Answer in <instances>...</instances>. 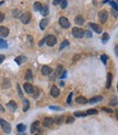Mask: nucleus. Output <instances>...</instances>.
I'll use <instances>...</instances> for the list:
<instances>
[{
  "label": "nucleus",
  "instance_id": "f257e3e1",
  "mask_svg": "<svg viewBox=\"0 0 118 135\" xmlns=\"http://www.w3.org/2000/svg\"><path fill=\"white\" fill-rule=\"evenodd\" d=\"M72 35L77 38H82L84 36V30L81 28H73L72 29Z\"/></svg>",
  "mask_w": 118,
  "mask_h": 135
},
{
  "label": "nucleus",
  "instance_id": "f03ea898",
  "mask_svg": "<svg viewBox=\"0 0 118 135\" xmlns=\"http://www.w3.org/2000/svg\"><path fill=\"white\" fill-rule=\"evenodd\" d=\"M0 125H1V128H2V130L5 131L6 133H8L9 134L10 132H11V125H10V123H8L7 121H5V120H0Z\"/></svg>",
  "mask_w": 118,
  "mask_h": 135
},
{
  "label": "nucleus",
  "instance_id": "7ed1b4c3",
  "mask_svg": "<svg viewBox=\"0 0 118 135\" xmlns=\"http://www.w3.org/2000/svg\"><path fill=\"white\" fill-rule=\"evenodd\" d=\"M98 18H99V21H101L102 23H105V22L107 21V19H108V13H107L105 10L99 11L98 12Z\"/></svg>",
  "mask_w": 118,
  "mask_h": 135
},
{
  "label": "nucleus",
  "instance_id": "20e7f679",
  "mask_svg": "<svg viewBox=\"0 0 118 135\" xmlns=\"http://www.w3.org/2000/svg\"><path fill=\"white\" fill-rule=\"evenodd\" d=\"M21 21H22V23L27 24L28 22L31 21V13H30V12H25V13H23L21 15Z\"/></svg>",
  "mask_w": 118,
  "mask_h": 135
},
{
  "label": "nucleus",
  "instance_id": "39448f33",
  "mask_svg": "<svg viewBox=\"0 0 118 135\" xmlns=\"http://www.w3.org/2000/svg\"><path fill=\"white\" fill-rule=\"evenodd\" d=\"M46 42H47V45L48 46H52L57 43V38L55 35H48L46 36Z\"/></svg>",
  "mask_w": 118,
  "mask_h": 135
},
{
  "label": "nucleus",
  "instance_id": "423d86ee",
  "mask_svg": "<svg viewBox=\"0 0 118 135\" xmlns=\"http://www.w3.org/2000/svg\"><path fill=\"white\" fill-rule=\"evenodd\" d=\"M59 23H60V25L62 26L64 29H67L70 26V23H69L68 19L65 17H60V19H59Z\"/></svg>",
  "mask_w": 118,
  "mask_h": 135
},
{
  "label": "nucleus",
  "instance_id": "0eeeda50",
  "mask_svg": "<svg viewBox=\"0 0 118 135\" xmlns=\"http://www.w3.org/2000/svg\"><path fill=\"white\" fill-rule=\"evenodd\" d=\"M89 28H91L94 32L96 33H102V28L98 25V24H95V23H89Z\"/></svg>",
  "mask_w": 118,
  "mask_h": 135
},
{
  "label": "nucleus",
  "instance_id": "6e6552de",
  "mask_svg": "<svg viewBox=\"0 0 118 135\" xmlns=\"http://www.w3.org/2000/svg\"><path fill=\"white\" fill-rule=\"evenodd\" d=\"M50 95H52V97L57 98L59 95H60V90H59L58 88L56 87V86H52V89H50Z\"/></svg>",
  "mask_w": 118,
  "mask_h": 135
},
{
  "label": "nucleus",
  "instance_id": "1a4fd4ad",
  "mask_svg": "<svg viewBox=\"0 0 118 135\" xmlns=\"http://www.w3.org/2000/svg\"><path fill=\"white\" fill-rule=\"evenodd\" d=\"M9 29L6 28V26H0V36L6 38V36L9 35Z\"/></svg>",
  "mask_w": 118,
  "mask_h": 135
},
{
  "label": "nucleus",
  "instance_id": "9d476101",
  "mask_svg": "<svg viewBox=\"0 0 118 135\" xmlns=\"http://www.w3.org/2000/svg\"><path fill=\"white\" fill-rule=\"evenodd\" d=\"M52 123H54V119L52 118H45L44 121H43V124L45 126H47V128H50L52 125Z\"/></svg>",
  "mask_w": 118,
  "mask_h": 135
},
{
  "label": "nucleus",
  "instance_id": "9b49d317",
  "mask_svg": "<svg viewBox=\"0 0 118 135\" xmlns=\"http://www.w3.org/2000/svg\"><path fill=\"white\" fill-rule=\"evenodd\" d=\"M24 90H25L27 93H32L34 91V88H33V86H32L31 83L26 82V83H24Z\"/></svg>",
  "mask_w": 118,
  "mask_h": 135
},
{
  "label": "nucleus",
  "instance_id": "f8f14e48",
  "mask_svg": "<svg viewBox=\"0 0 118 135\" xmlns=\"http://www.w3.org/2000/svg\"><path fill=\"white\" fill-rule=\"evenodd\" d=\"M52 68H50L49 66H43L42 67V74L43 75H46V76H47V75H49V74H52Z\"/></svg>",
  "mask_w": 118,
  "mask_h": 135
},
{
  "label": "nucleus",
  "instance_id": "ddd939ff",
  "mask_svg": "<svg viewBox=\"0 0 118 135\" xmlns=\"http://www.w3.org/2000/svg\"><path fill=\"white\" fill-rule=\"evenodd\" d=\"M40 13H42L43 17H46L49 13V9H48V6H42V9H40Z\"/></svg>",
  "mask_w": 118,
  "mask_h": 135
},
{
  "label": "nucleus",
  "instance_id": "4468645a",
  "mask_svg": "<svg viewBox=\"0 0 118 135\" xmlns=\"http://www.w3.org/2000/svg\"><path fill=\"white\" fill-rule=\"evenodd\" d=\"M8 109H10V111H15V109H17V103L14 101H10L9 103H8Z\"/></svg>",
  "mask_w": 118,
  "mask_h": 135
},
{
  "label": "nucleus",
  "instance_id": "2eb2a0df",
  "mask_svg": "<svg viewBox=\"0 0 118 135\" xmlns=\"http://www.w3.org/2000/svg\"><path fill=\"white\" fill-rule=\"evenodd\" d=\"M102 100H103V97L97 96V97H94V98H92V99H90V100H89V102H90L91 104H93V103H96V102L102 101Z\"/></svg>",
  "mask_w": 118,
  "mask_h": 135
},
{
  "label": "nucleus",
  "instance_id": "dca6fc26",
  "mask_svg": "<svg viewBox=\"0 0 118 135\" xmlns=\"http://www.w3.org/2000/svg\"><path fill=\"white\" fill-rule=\"evenodd\" d=\"M14 60H15V63H17L18 65H21L22 63L26 60V57H25V56H18L17 58L14 59Z\"/></svg>",
  "mask_w": 118,
  "mask_h": 135
},
{
  "label": "nucleus",
  "instance_id": "f3484780",
  "mask_svg": "<svg viewBox=\"0 0 118 135\" xmlns=\"http://www.w3.org/2000/svg\"><path fill=\"white\" fill-rule=\"evenodd\" d=\"M74 22H76L77 24H79V25H82V24L84 23V19H83L81 15H78V17H76V19H74Z\"/></svg>",
  "mask_w": 118,
  "mask_h": 135
},
{
  "label": "nucleus",
  "instance_id": "a211bd4d",
  "mask_svg": "<svg viewBox=\"0 0 118 135\" xmlns=\"http://www.w3.org/2000/svg\"><path fill=\"white\" fill-rule=\"evenodd\" d=\"M111 78H113V76H111V74L108 73L107 74V82H106V88H111Z\"/></svg>",
  "mask_w": 118,
  "mask_h": 135
},
{
  "label": "nucleus",
  "instance_id": "6ab92c4d",
  "mask_svg": "<svg viewBox=\"0 0 118 135\" xmlns=\"http://www.w3.org/2000/svg\"><path fill=\"white\" fill-rule=\"evenodd\" d=\"M47 24H48V20L47 19H43L42 21H40V23H39V28L42 29V30H44Z\"/></svg>",
  "mask_w": 118,
  "mask_h": 135
},
{
  "label": "nucleus",
  "instance_id": "aec40b11",
  "mask_svg": "<svg viewBox=\"0 0 118 135\" xmlns=\"http://www.w3.org/2000/svg\"><path fill=\"white\" fill-rule=\"evenodd\" d=\"M28 108H30V102H28V100L24 99L23 100V110L24 111H27Z\"/></svg>",
  "mask_w": 118,
  "mask_h": 135
},
{
  "label": "nucleus",
  "instance_id": "412c9836",
  "mask_svg": "<svg viewBox=\"0 0 118 135\" xmlns=\"http://www.w3.org/2000/svg\"><path fill=\"white\" fill-rule=\"evenodd\" d=\"M32 78H33V76H32L31 69H27V70H26V74H25V79L26 80H31Z\"/></svg>",
  "mask_w": 118,
  "mask_h": 135
},
{
  "label": "nucleus",
  "instance_id": "4be33fe9",
  "mask_svg": "<svg viewBox=\"0 0 118 135\" xmlns=\"http://www.w3.org/2000/svg\"><path fill=\"white\" fill-rule=\"evenodd\" d=\"M77 102H78L79 104H85L86 103V99H85L84 97H78L77 98Z\"/></svg>",
  "mask_w": 118,
  "mask_h": 135
},
{
  "label": "nucleus",
  "instance_id": "5701e85b",
  "mask_svg": "<svg viewBox=\"0 0 118 135\" xmlns=\"http://www.w3.org/2000/svg\"><path fill=\"white\" fill-rule=\"evenodd\" d=\"M38 125H39V122H38V121L34 122V123L32 124V128H31V132H32V133H34V131H36V130H37Z\"/></svg>",
  "mask_w": 118,
  "mask_h": 135
},
{
  "label": "nucleus",
  "instance_id": "b1692460",
  "mask_svg": "<svg viewBox=\"0 0 118 135\" xmlns=\"http://www.w3.org/2000/svg\"><path fill=\"white\" fill-rule=\"evenodd\" d=\"M34 10H35V11H40V9H42V5H40V2H35L34 3Z\"/></svg>",
  "mask_w": 118,
  "mask_h": 135
},
{
  "label": "nucleus",
  "instance_id": "393cba45",
  "mask_svg": "<svg viewBox=\"0 0 118 135\" xmlns=\"http://www.w3.org/2000/svg\"><path fill=\"white\" fill-rule=\"evenodd\" d=\"M7 47H8V43L5 40L0 38V48H7Z\"/></svg>",
  "mask_w": 118,
  "mask_h": 135
},
{
  "label": "nucleus",
  "instance_id": "a878e982",
  "mask_svg": "<svg viewBox=\"0 0 118 135\" xmlns=\"http://www.w3.org/2000/svg\"><path fill=\"white\" fill-rule=\"evenodd\" d=\"M25 128L26 126L24 125V124H22V123H20L19 125L17 126V130L19 131V132H23V131H25Z\"/></svg>",
  "mask_w": 118,
  "mask_h": 135
},
{
  "label": "nucleus",
  "instance_id": "bb28decb",
  "mask_svg": "<svg viewBox=\"0 0 118 135\" xmlns=\"http://www.w3.org/2000/svg\"><path fill=\"white\" fill-rule=\"evenodd\" d=\"M68 45H69V42H68V41H64V42H62L61 43V44H60V47H59V50H60V51H61V50H64V48L65 47H66V46H68Z\"/></svg>",
  "mask_w": 118,
  "mask_h": 135
},
{
  "label": "nucleus",
  "instance_id": "cd10ccee",
  "mask_svg": "<svg viewBox=\"0 0 118 135\" xmlns=\"http://www.w3.org/2000/svg\"><path fill=\"white\" fill-rule=\"evenodd\" d=\"M61 70H62V67L59 65V66H57V68H56V71H55V75L56 76H59L60 75V73H61Z\"/></svg>",
  "mask_w": 118,
  "mask_h": 135
},
{
  "label": "nucleus",
  "instance_id": "c85d7f7f",
  "mask_svg": "<svg viewBox=\"0 0 118 135\" xmlns=\"http://www.w3.org/2000/svg\"><path fill=\"white\" fill-rule=\"evenodd\" d=\"M108 38H109V35L107 33H104V35H103V38H102V42L103 43H106L107 41H108Z\"/></svg>",
  "mask_w": 118,
  "mask_h": 135
},
{
  "label": "nucleus",
  "instance_id": "c756f323",
  "mask_svg": "<svg viewBox=\"0 0 118 135\" xmlns=\"http://www.w3.org/2000/svg\"><path fill=\"white\" fill-rule=\"evenodd\" d=\"M85 113H86V115H90V114H96L97 113V110L91 109V110H89V111H86Z\"/></svg>",
  "mask_w": 118,
  "mask_h": 135
},
{
  "label": "nucleus",
  "instance_id": "7c9ffc66",
  "mask_svg": "<svg viewBox=\"0 0 118 135\" xmlns=\"http://www.w3.org/2000/svg\"><path fill=\"white\" fill-rule=\"evenodd\" d=\"M86 115V113L85 112H74V116H85Z\"/></svg>",
  "mask_w": 118,
  "mask_h": 135
},
{
  "label": "nucleus",
  "instance_id": "2f4dec72",
  "mask_svg": "<svg viewBox=\"0 0 118 135\" xmlns=\"http://www.w3.org/2000/svg\"><path fill=\"white\" fill-rule=\"evenodd\" d=\"M111 7L114 8V10L117 11V2H116V1H111Z\"/></svg>",
  "mask_w": 118,
  "mask_h": 135
},
{
  "label": "nucleus",
  "instance_id": "473e14b6",
  "mask_svg": "<svg viewBox=\"0 0 118 135\" xmlns=\"http://www.w3.org/2000/svg\"><path fill=\"white\" fill-rule=\"evenodd\" d=\"M60 7H61L62 9H65V8L67 7V0H62L61 2H60Z\"/></svg>",
  "mask_w": 118,
  "mask_h": 135
},
{
  "label": "nucleus",
  "instance_id": "72a5a7b5",
  "mask_svg": "<svg viewBox=\"0 0 118 135\" xmlns=\"http://www.w3.org/2000/svg\"><path fill=\"white\" fill-rule=\"evenodd\" d=\"M62 118L64 116H57V119H56V123L57 124H60L62 122Z\"/></svg>",
  "mask_w": 118,
  "mask_h": 135
},
{
  "label": "nucleus",
  "instance_id": "f704fd0d",
  "mask_svg": "<svg viewBox=\"0 0 118 135\" xmlns=\"http://www.w3.org/2000/svg\"><path fill=\"white\" fill-rule=\"evenodd\" d=\"M3 82H5V83H2V87L3 88H7V87H9V86H10L9 80H3Z\"/></svg>",
  "mask_w": 118,
  "mask_h": 135
},
{
  "label": "nucleus",
  "instance_id": "c9c22d12",
  "mask_svg": "<svg viewBox=\"0 0 118 135\" xmlns=\"http://www.w3.org/2000/svg\"><path fill=\"white\" fill-rule=\"evenodd\" d=\"M101 58H102V62L104 63V64H106V60H107V56H106V55H102Z\"/></svg>",
  "mask_w": 118,
  "mask_h": 135
},
{
  "label": "nucleus",
  "instance_id": "e433bc0d",
  "mask_svg": "<svg viewBox=\"0 0 118 135\" xmlns=\"http://www.w3.org/2000/svg\"><path fill=\"white\" fill-rule=\"evenodd\" d=\"M73 121H74V119L71 118V116H68V118H67V123H73Z\"/></svg>",
  "mask_w": 118,
  "mask_h": 135
},
{
  "label": "nucleus",
  "instance_id": "4c0bfd02",
  "mask_svg": "<svg viewBox=\"0 0 118 135\" xmlns=\"http://www.w3.org/2000/svg\"><path fill=\"white\" fill-rule=\"evenodd\" d=\"M111 105H116L117 104V98H114V99H111Z\"/></svg>",
  "mask_w": 118,
  "mask_h": 135
},
{
  "label": "nucleus",
  "instance_id": "58836bf2",
  "mask_svg": "<svg viewBox=\"0 0 118 135\" xmlns=\"http://www.w3.org/2000/svg\"><path fill=\"white\" fill-rule=\"evenodd\" d=\"M71 98H72V92H71L70 95L68 96V98H67V103H69V104L71 103Z\"/></svg>",
  "mask_w": 118,
  "mask_h": 135
},
{
  "label": "nucleus",
  "instance_id": "ea45409f",
  "mask_svg": "<svg viewBox=\"0 0 118 135\" xmlns=\"http://www.w3.org/2000/svg\"><path fill=\"white\" fill-rule=\"evenodd\" d=\"M19 10H14V11H13V15H14V17H20V13H19Z\"/></svg>",
  "mask_w": 118,
  "mask_h": 135
},
{
  "label": "nucleus",
  "instance_id": "a19ab883",
  "mask_svg": "<svg viewBox=\"0 0 118 135\" xmlns=\"http://www.w3.org/2000/svg\"><path fill=\"white\" fill-rule=\"evenodd\" d=\"M62 0H54V1H52V3H54L55 6H57V5H60V2H61Z\"/></svg>",
  "mask_w": 118,
  "mask_h": 135
},
{
  "label": "nucleus",
  "instance_id": "79ce46f5",
  "mask_svg": "<svg viewBox=\"0 0 118 135\" xmlns=\"http://www.w3.org/2000/svg\"><path fill=\"white\" fill-rule=\"evenodd\" d=\"M49 109H54V110H61V108L60 107H55V105H50Z\"/></svg>",
  "mask_w": 118,
  "mask_h": 135
},
{
  "label": "nucleus",
  "instance_id": "37998d69",
  "mask_svg": "<svg viewBox=\"0 0 118 135\" xmlns=\"http://www.w3.org/2000/svg\"><path fill=\"white\" fill-rule=\"evenodd\" d=\"M84 34L87 36V38H92V33H91L90 31H86V32H84Z\"/></svg>",
  "mask_w": 118,
  "mask_h": 135
},
{
  "label": "nucleus",
  "instance_id": "c03bdc74",
  "mask_svg": "<svg viewBox=\"0 0 118 135\" xmlns=\"http://www.w3.org/2000/svg\"><path fill=\"white\" fill-rule=\"evenodd\" d=\"M3 20H5V14L0 12V22H2Z\"/></svg>",
  "mask_w": 118,
  "mask_h": 135
},
{
  "label": "nucleus",
  "instance_id": "a18cd8bd",
  "mask_svg": "<svg viewBox=\"0 0 118 135\" xmlns=\"http://www.w3.org/2000/svg\"><path fill=\"white\" fill-rule=\"evenodd\" d=\"M46 42V38H44V40H42V41H39V43H38V45H39V46H42V45H44V43Z\"/></svg>",
  "mask_w": 118,
  "mask_h": 135
},
{
  "label": "nucleus",
  "instance_id": "49530a36",
  "mask_svg": "<svg viewBox=\"0 0 118 135\" xmlns=\"http://www.w3.org/2000/svg\"><path fill=\"white\" fill-rule=\"evenodd\" d=\"M102 109H103V111H106V112H109V113H111V112H113V110H109L108 108H102Z\"/></svg>",
  "mask_w": 118,
  "mask_h": 135
},
{
  "label": "nucleus",
  "instance_id": "de8ad7c7",
  "mask_svg": "<svg viewBox=\"0 0 118 135\" xmlns=\"http://www.w3.org/2000/svg\"><path fill=\"white\" fill-rule=\"evenodd\" d=\"M66 76H67V71H66V70H64V71H62V75L60 76V78H65Z\"/></svg>",
  "mask_w": 118,
  "mask_h": 135
},
{
  "label": "nucleus",
  "instance_id": "09e8293b",
  "mask_svg": "<svg viewBox=\"0 0 118 135\" xmlns=\"http://www.w3.org/2000/svg\"><path fill=\"white\" fill-rule=\"evenodd\" d=\"M17 88H18V91H19V95H20V97H23V95H22V91L20 90V87L19 86H17Z\"/></svg>",
  "mask_w": 118,
  "mask_h": 135
},
{
  "label": "nucleus",
  "instance_id": "8fccbe9b",
  "mask_svg": "<svg viewBox=\"0 0 118 135\" xmlns=\"http://www.w3.org/2000/svg\"><path fill=\"white\" fill-rule=\"evenodd\" d=\"M3 59H5V56L3 55H0V64L3 62Z\"/></svg>",
  "mask_w": 118,
  "mask_h": 135
},
{
  "label": "nucleus",
  "instance_id": "3c124183",
  "mask_svg": "<svg viewBox=\"0 0 118 135\" xmlns=\"http://www.w3.org/2000/svg\"><path fill=\"white\" fill-rule=\"evenodd\" d=\"M109 0H104V1H103V3H106V2H108Z\"/></svg>",
  "mask_w": 118,
  "mask_h": 135
},
{
  "label": "nucleus",
  "instance_id": "603ef678",
  "mask_svg": "<svg viewBox=\"0 0 118 135\" xmlns=\"http://www.w3.org/2000/svg\"><path fill=\"white\" fill-rule=\"evenodd\" d=\"M20 135H24V134H20Z\"/></svg>",
  "mask_w": 118,
  "mask_h": 135
}]
</instances>
